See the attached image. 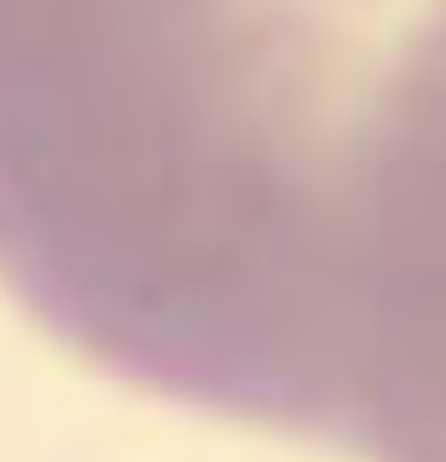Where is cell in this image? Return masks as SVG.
<instances>
[{
    "label": "cell",
    "mask_w": 446,
    "mask_h": 462,
    "mask_svg": "<svg viewBox=\"0 0 446 462\" xmlns=\"http://www.w3.org/2000/svg\"><path fill=\"white\" fill-rule=\"evenodd\" d=\"M0 286L137 392L446 462V0H0Z\"/></svg>",
    "instance_id": "6da1fadb"
}]
</instances>
